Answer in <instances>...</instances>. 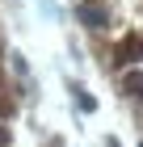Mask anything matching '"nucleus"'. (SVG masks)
Segmentation results:
<instances>
[{
    "label": "nucleus",
    "mask_w": 143,
    "mask_h": 147,
    "mask_svg": "<svg viewBox=\"0 0 143 147\" xmlns=\"http://www.w3.org/2000/svg\"><path fill=\"white\" fill-rule=\"evenodd\" d=\"M131 55H139V59H143V38H131V42H122V59H131Z\"/></svg>",
    "instance_id": "obj_2"
},
{
    "label": "nucleus",
    "mask_w": 143,
    "mask_h": 147,
    "mask_svg": "<svg viewBox=\"0 0 143 147\" xmlns=\"http://www.w3.org/2000/svg\"><path fill=\"white\" fill-rule=\"evenodd\" d=\"M72 92H76V101H80V109H93V97H88L84 88H72Z\"/></svg>",
    "instance_id": "obj_3"
},
{
    "label": "nucleus",
    "mask_w": 143,
    "mask_h": 147,
    "mask_svg": "<svg viewBox=\"0 0 143 147\" xmlns=\"http://www.w3.org/2000/svg\"><path fill=\"white\" fill-rule=\"evenodd\" d=\"M76 17H80L84 25H93V30H101V25L110 21V13H105V4H97V0H84V4L76 9Z\"/></svg>",
    "instance_id": "obj_1"
},
{
    "label": "nucleus",
    "mask_w": 143,
    "mask_h": 147,
    "mask_svg": "<svg viewBox=\"0 0 143 147\" xmlns=\"http://www.w3.org/2000/svg\"><path fill=\"white\" fill-rule=\"evenodd\" d=\"M4 143H9V130H0V147H4Z\"/></svg>",
    "instance_id": "obj_4"
}]
</instances>
